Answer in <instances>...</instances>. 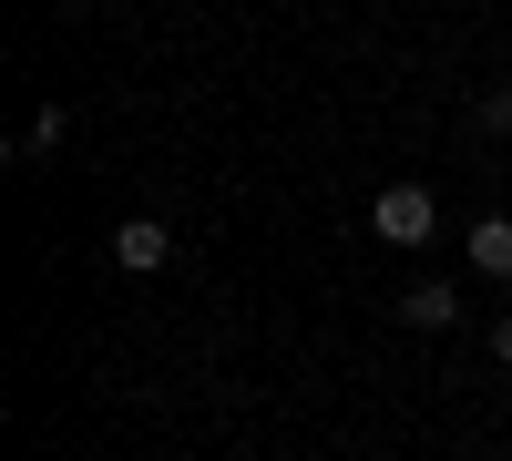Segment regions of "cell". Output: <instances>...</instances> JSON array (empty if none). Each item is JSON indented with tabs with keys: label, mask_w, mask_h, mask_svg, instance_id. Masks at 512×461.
<instances>
[{
	"label": "cell",
	"mask_w": 512,
	"mask_h": 461,
	"mask_svg": "<svg viewBox=\"0 0 512 461\" xmlns=\"http://www.w3.org/2000/svg\"><path fill=\"white\" fill-rule=\"evenodd\" d=\"M369 226L390 236V246H431V226H441V195H431V185H379Z\"/></svg>",
	"instance_id": "1"
},
{
	"label": "cell",
	"mask_w": 512,
	"mask_h": 461,
	"mask_svg": "<svg viewBox=\"0 0 512 461\" xmlns=\"http://www.w3.org/2000/svg\"><path fill=\"white\" fill-rule=\"evenodd\" d=\"M164 257H175V236H164L154 216H134V226H113V267H123V277H154Z\"/></svg>",
	"instance_id": "2"
},
{
	"label": "cell",
	"mask_w": 512,
	"mask_h": 461,
	"mask_svg": "<svg viewBox=\"0 0 512 461\" xmlns=\"http://www.w3.org/2000/svg\"><path fill=\"white\" fill-rule=\"evenodd\" d=\"M451 318H461V287L451 277H420L410 298H400V328H451Z\"/></svg>",
	"instance_id": "3"
},
{
	"label": "cell",
	"mask_w": 512,
	"mask_h": 461,
	"mask_svg": "<svg viewBox=\"0 0 512 461\" xmlns=\"http://www.w3.org/2000/svg\"><path fill=\"white\" fill-rule=\"evenodd\" d=\"M472 267L482 277H512V216H482L472 226Z\"/></svg>",
	"instance_id": "4"
},
{
	"label": "cell",
	"mask_w": 512,
	"mask_h": 461,
	"mask_svg": "<svg viewBox=\"0 0 512 461\" xmlns=\"http://www.w3.org/2000/svg\"><path fill=\"white\" fill-rule=\"evenodd\" d=\"M482 134H512V82H502V93H482Z\"/></svg>",
	"instance_id": "5"
},
{
	"label": "cell",
	"mask_w": 512,
	"mask_h": 461,
	"mask_svg": "<svg viewBox=\"0 0 512 461\" xmlns=\"http://www.w3.org/2000/svg\"><path fill=\"white\" fill-rule=\"evenodd\" d=\"M492 359H502V369H512V318H492Z\"/></svg>",
	"instance_id": "6"
}]
</instances>
